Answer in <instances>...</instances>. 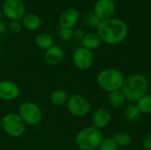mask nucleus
<instances>
[{
  "instance_id": "obj_1",
  "label": "nucleus",
  "mask_w": 151,
  "mask_h": 150,
  "mask_svg": "<svg viewBox=\"0 0 151 150\" xmlns=\"http://www.w3.org/2000/svg\"><path fill=\"white\" fill-rule=\"evenodd\" d=\"M96 33L102 42L109 45H116L122 42L128 34L127 23L119 18H111L99 23Z\"/></svg>"
},
{
  "instance_id": "obj_2",
  "label": "nucleus",
  "mask_w": 151,
  "mask_h": 150,
  "mask_svg": "<svg viewBox=\"0 0 151 150\" xmlns=\"http://www.w3.org/2000/svg\"><path fill=\"white\" fill-rule=\"evenodd\" d=\"M149 90V80L147 77L141 73L133 74L125 79L121 91L127 100L136 103L140 98L145 95Z\"/></svg>"
},
{
  "instance_id": "obj_3",
  "label": "nucleus",
  "mask_w": 151,
  "mask_h": 150,
  "mask_svg": "<svg viewBox=\"0 0 151 150\" xmlns=\"http://www.w3.org/2000/svg\"><path fill=\"white\" fill-rule=\"evenodd\" d=\"M103 135L100 129L91 126L81 129L75 136L74 142L80 150H95L98 149Z\"/></svg>"
},
{
  "instance_id": "obj_4",
  "label": "nucleus",
  "mask_w": 151,
  "mask_h": 150,
  "mask_svg": "<svg viewBox=\"0 0 151 150\" xmlns=\"http://www.w3.org/2000/svg\"><path fill=\"white\" fill-rule=\"evenodd\" d=\"M124 80L125 79L121 72L115 68L104 69L96 77V82L99 88L108 93L120 90Z\"/></svg>"
},
{
  "instance_id": "obj_5",
  "label": "nucleus",
  "mask_w": 151,
  "mask_h": 150,
  "mask_svg": "<svg viewBox=\"0 0 151 150\" xmlns=\"http://www.w3.org/2000/svg\"><path fill=\"white\" fill-rule=\"evenodd\" d=\"M1 119L2 129L7 135L13 138H18L25 133L26 124L18 113H7Z\"/></svg>"
},
{
  "instance_id": "obj_6",
  "label": "nucleus",
  "mask_w": 151,
  "mask_h": 150,
  "mask_svg": "<svg viewBox=\"0 0 151 150\" xmlns=\"http://www.w3.org/2000/svg\"><path fill=\"white\" fill-rule=\"evenodd\" d=\"M65 105L68 111L73 116L78 118L87 116L91 110V105L88 99L80 94H74L69 96Z\"/></svg>"
},
{
  "instance_id": "obj_7",
  "label": "nucleus",
  "mask_w": 151,
  "mask_h": 150,
  "mask_svg": "<svg viewBox=\"0 0 151 150\" xmlns=\"http://www.w3.org/2000/svg\"><path fill=\"white\" fill-rule=\"evenodd\" d=\"M18 114L26 125L35 126L39 124L42 118L41 108L32 102H25L19 107Z\"/></svg>"
},
{
  "instance_id": "obj_8",
  "label": "nucleus",
  "mask_w": 151,
  "mask_h": 150,
  "mask_svg": "<svg viewBox=\"0 0 151 150\" xmlns=\"http://www.w3.org/2000/svg\"><path fill=\"white\" fill-rule=\"evenodd\" d=\"M2 10L4 15L11 21H20L26 11L25 5L21 0H5Z\"/></svg>"
},
{
  "instance_id": "obj_9",
  "label": "nucleus",
  "mask_w": 151,
  "mask_h": 150,
  "mask_svg": "<svg viewBox=\"0 0 151 150\" xmlns=\"http://www.w3.org/2000/svg\"><path fill=\"white\" fill-rule=\"evenodd\" d=\"M73 61L76 68L81 71L88 70L94 62L93 52L84 47L75 50L73 55Z\"/></svg>"
},
{
  "instance_id": "obj_10",
  "label": "nucleus",
  "mask_w": 151,
  "mask_h": 150,
  "mask_svg": "<svg viewBox=\"0 0 151 150\" xmlns=\"http://www.w3.org/2000/svg\"><path fill=\"white\" fill-rule=\"evenodd\" d=\"M116 5L113 0H97L94 5L93 13L100 20H105L112 18Z\"/></svg>"
},
{
  "instance_id": "obj_11",
  "label": "nucleus",
  "mask_w": 151,
  "mask_h": 150,
  "mask_svg": "<svg viewBox=\"0 0 151 150\" xmlns=\"http://www.w3.org/2000/svg\"><path fill=\"white\" fill-rule=\"evenodd\" d=\"M20 94L19 87L8 80H0V100L12 102L16 100Z\"/></svg>"
},
{
  "instance_id": "obj_12",
  "label": "nucleus",
  "mask_w": 151,
  "mask_h": 150,
  "mask_svg": "<svg viewBox=\"0 0 151 150\" xmlns=\"http://www.w3.org/2000/svg\"><path fill=\"white\" fill-rule=\"evenodd\" d=\"M79 11L73 7L64 10L58 19V23L61 28H70L73 27L79 19Z\"/></svg>"
},
{
  "instance_id": "obj_13",
  "label": "nucleus",
  "mask_w": 151,
  "mask_h": 150,
  "mask_svg": "<svg viewBox=\"0 0 151 150\" xmlns=\"http://www.w3.org/2000/svg\"><path fill=\"white\" fill-rule=\"evenodd\" d=\"M64 58V50L61 47L58 45H53L45 50L44 59L46 63L50 65H59Z\"/></svg>"
},
{
  "instance_id": "obj_14",
  "label": "nucleus",
  "mask_w": 151,
  "mask_h": 150,
  "mask_svg": "<svg viewBox=\"0 0 151 150\" xmlns=\"http://www.w3.org/2000/svg\"><path fill=\"white\" fill-rule=\"evenodd\" d=\"M111 119V112L104 108L96 110L93 116H92V123L93 126L96 127L97 129H102L107 126Z\"/></svg>"
},
{
  "instance_id": "obj_15",
  "label": "nucleus",
  "mask_w": 151,
  "mask_h": 150,
  "mask_svg": "<svg viewBox=\"0 0 151 150\" xmlns=\"http://www.w3.org/2000/svg\"><path fill=\"white\" fill-rule=\"evenodd\" d=\"M21 25L22 27L28 31H36L42 25V19L37 14L30 12L25 14L21 19Z\"/></svg>"
},
{
  "instance_id": "obj_16",
  "label": "nucleus",
  "mask_w": 151,
  "mask_h": 150,
  "mask_svg": "<svg viewBox=\"0 0 151 150\" xmlns=\"http://www.w3.org/2000/svg\"><path fill=\"white\" fill-rule=\"evenodd\" d=\"M81 42L83 45L82 47L92 51L94 50H96L101 45L102 40L99 37L97 33L91 32V33H88V34H84V36L81 40Z\"/></svg>"
},
{
  "instance_id": "obj_17",
  "label": "nucleus",
  "mask_w": 151,
  "mask_h": 150,
  "mask_svg": "<svg viewBox=\"0 0 151 150\" xmlns=\"http://www.w3.org/2000/svg\"><path fill=\"white\" fill-rule=\"evenodd\" d=\"M35 43L39 49L42 50H47L49 48L53 46V38L50 34L40 33L35 36Z\"/></svg>"
},
{
  "instance_id": "obj_18",
  "label": "nucleus",
  "mask_w": 151,
  "mask_h": 150,
  "mask_svg": "<svg viewBox=\"0 0 151 150\" xmlns=\"http://www.w3.org/2000/svg\"><path fill=\"white\" fill-rule=\"evenodd\" d=\"M127 101V98L123 92L120 90L113 91L109 94L108 96V102L111 106L113 108H121Z\"/></svg>"
},
{
  "instance_id": "obj_19",
  "label": "nucleus",
  "mask_w": 151,
  "mask_h": 150,
  "mask_svg": "<svg viewBox=\"0 0 151 150\" xmlns=\"http://www.w3.org/2000/svg\"><path fill=\"white\" fill-rule=\"evenodd\" d=\"M69 96L67 93L63 89H56L50 95V102L53 105L60 107L65 105Z\"/></svg>"
},
{
  "instance_id": "obj_20",
  "label": "nucleus",
  "mask_w": 151,
  "mask_h": 150,
  "mask_svg": "<svg viewBox=\"0 0 151 150\" xmlns=\"http://www.w3.org/2000/svg\"><path fill=\"white\" fill-rule=\"evenodd\" d=\"M136 103V105L141 112L145 114H151V94H146Z\"/></svg>"
},
{
  "instance_id": "obj_21",
  "label": "nucleus",
  "mask_w": 151,
  "mask_h": 150,
  "mask_svg": "<svg viewBox=\"0 0 151 150\" xmlns=\"http://www.w3.org/2000/svg\"><path fill=\"white\" fill-rule=\"evenodd\" d=\"M112 138L115 143L118 145V147H127L131 144V141H132V138L129 135V133H125V132L118 133Z\"/></svg>"
},
{
  "instance_id": "obj_22",
  "label": "nucleus",
  "mask_w": 151,
  "mask_h": 150,
  "mask_svg": "<svg viewBox=\"0 0 151 150\" xmlns=\"http://www.w3.org/2000/svg\"><path fill=\"white\" fill-rule=\"evenodd\" d=\"M140 110L138 109L136 104H130L124 110V115L126 118L129 121H134L138 118L140 116Z\"/></svg>"
},
{
  "instance_id": "obj_23",
  "label": "nucleus",
  "mask_w": 151,
  "mask_h": 150,
  "mask_svg": "<svg viewBox=\"0 0 151 150\" xmlns=\"http://www.w3.org/2000/svg\"><path fill=\"white\" fill-rule=\"evenodd\" d=\"M118 148L119 147L115 143L113 138L106 137V138H103L98 147V150H118Z\"/></svg>"
},
{
  "instance_id": "obj_24",
  "label": "nucleus",
  "mask_w": 151,
  "mask_h": 150,
  "mask_svg": "<svg viewBox=\"0 0 151 150\" xmlns=\"http://www.w3.org/2000/svg\"><path fill=\"white\" fill-rule=\"evenodd\" d=\"M85 20H86L87 24H88L90 27H92V28H97L99 23L101 22V21L96 17V15H95L94 13H89V14L86 17Z\"/></svg>"
},
{
  "instance_id": "obj_25",
  "label": "nucleus",
  "mask_w": 151,
  "mask_h": 150,
  "mask_svg": "<svg viewBox=\"0 0 151 150\" xmlns=\"http://www.w3.org/2000/svg\"><path fill=\"white\" fill-rule=\"evenodd\" d=\"M8 28L10 30L11 33L12 34H19L22 28V25H21V22L20 21H16V20H13V21H11L8 25Z\"/></svg>"
},
{
  "instance_id": "obj_26",
  "label": "nucleus",
  "mask_w": 151,
  "mask_h": 150,
  "mask_svg": "<svg viewBox=\"0 0 151 150\" xmlns=\"http://www.w3.org/2000/svg\"><path fill=\"white\" fill-rule=\"evenodd\" d=\"M60 38L64 41H69L73 37V31L70 28H61L59 32Z\"/></svg>"
},
{
  "instance_id": "obj_27",
  "label": "nucleus",
  "mask_w": 151,
  "mask_h": 150,
  "mask_svg": "<svg viewBox=\"0 0 151 150\" xmlns=\"http://www.w3.org/2000/svg\"><path fill=\"white\" fill-rule=\"evenodd\" d=\"M142 146L146 150H151V133L145 136L142 141Z\"/></svg>"
},
{
  "instance_id": "obj_28",
  "label": "nucleus",
  "mask_w": 151,
  "mask_h": 150,
  "mask_svg": "<svg viewBox=\"0 0 151 150\" xmlns=\"http://www.w3.org/2000/svg\"><path fill=\"white\" fill-rule=\"evenodd\" d=\"M84 36V34H83V31L81 29H76L73 31V37L77 40H82Z\"/></svg>"
},
{
  "instance_id": "obj_29",
  "label": "nucleus",
  "mask_w": 151,
  "mask_h": 150,
  "mask_svg": "<svg viewBox=\"0 0 151 150\" xmlns=\"http://www.w3.org/2000/svg\"><path fill=\"white\" fill-rule=\"evenodd\" d=\"M6 30H7V27H6L5 23H4V21L0 20V39L5 34Z\"/></svg>"
},
{
  "instance_id": "obj_30",
  "label": "nucleus",
  "mask_w": 151,
  "mask_h": 150,
  "mask_svg": "<svg viewBox=\"0 0 151 150\" xmlns=\"http://www.w3.org/2000/svg\"><path fill=\"white\" fill-rule=\"evenodd\" d=\"M3 10H2V7H0V20H1V19H2V16H3Z\"/></svg>"
},
{
  "instance_id": "obj_31",
  "label": "nucleus",
  "mask_w": 151,
  "mask_h": 150,
  "mask_svg": "<svg viewBox=\"0 0 151 150\" xmlns=\"http://www.w3.org/2000/svg\"><path fill=\"white\" fill-rule=\"evenodd\" d=\"M2 129V119L0 118V130Z\"/></svg>"
}]
</instances>
